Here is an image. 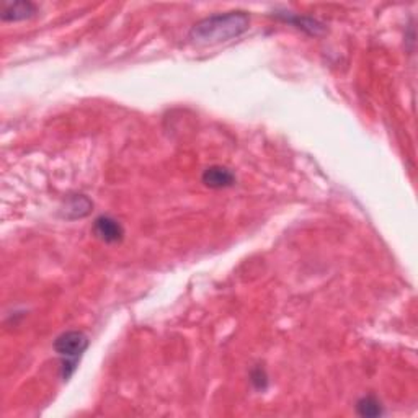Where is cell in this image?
Segmentation results:
<instances>
[{
	"mask_svg": "<svg viewBox=\"0 0 418 418\" xmlns=\"http://www.w3.org/2000/svg\"><path fill=\"white\" fill-rule=\"evenodd\" d=\"M89 348V337L84 332L69 330L60 334L54 340V351L63 360V379L67 381L74 371L77 370V363L82 358L85 350Z\"/></svg>",
	"mask_w": 418,
	"mask_h": 418,
	"instance_id": "7a4b0ae2",
	"label": "cell"
},
{
	"mask_svg": "<svg viewBox=\"0 0 418 418\" xmlns=\"http://www.w3.org/2000/svg\"><path fill=\"white\" fill-rule=\"evenodd\" d=\"M252 382L256 386V389H261L263 391L266 387V374L265 371L261 370V367H259V370L252 372Z\"/></svg>",
	"mask_w": 418,
	"mask_h": 418,
	"instance_id": "ba28073f",
	"label": "cell"
},
{
	"mask_svg": "<svg viewBox=\"0 0 418 418\" xmlns=\"http://www.w3.org/2000/svg\"><path fill=\"white\" fill-rule=\"evenodd\" d=\"M356 412H358L360 417H366V418H376L384 414V410H382L381 407V402L372 396H366L363 397V399H360L358 404H356Z\"/></svg>",
	"mask_w": 418,
	"mask_h": 418,
	"instance_id": "8992f818",
	"label": "cell"
},
{
	"mask_svg": "<svg viewBox=\"0 0 418 418\" xmlns=\"http://www.w3.org/2000/svg\"><path fill=\"white\" fill-rule=\"evenodd\" d=\"M250 28V15L242 10L216 13L203 18L190 30V41L198 46H213L239 38Z\"/></svg>",
	"mask_w": 418,
	"mask_h": 418,
	"instance_id": "6da1fadb",
	"label": "cell"
},
{
	"mask_svg": "<svg viewBox=\"0 0 418 418\" xmlns=\"http://www.w3.org/2000/svg\"><path fill=\"white\" fill-rule=\"evenodd\" d=\"M93 233L105 244H117L123 240L124 229L112 216H100L93 223Z\"/></svg>",
	"mask_w": 418,
	"mask_h": 418,
	"instance_id": "3957f363",
	"label": "cell"
},
{
	"mask_svg": "<svg viewBox=\"0 0 418 418\" xmlns=\"http://www.w3.org/2000/svg\"><path fill=\"white\" fill-rule=\"evenodd\" d=\"M201 180H203V183L208 186V188L221 190L233 186L235 183V175L233 170L221 167V165H213V167L204 170Z\"/></svg>",
	"mask_w": 418,
	"mask_h": 418,
	"instance_id": "277c9868",
	"label": "cell"
},
{
	"mask_svg": "<svg viewBox=\"0 0 418 418\" xmlns=\"http://www.w3.org/2000/svg\"><path fill=\"white\" fill-rule=\"evenodd\" d=\"M34 13H37V7L27 0L5 2L2 8V22H22V20L32 18Z\"/></svg>",
	"mask_w": 418,
	"mask_h": 418,
	"instance_id": "5b68a950",
	"label": "cell"
},
{
	"mask_svg": "<svg viewBox=\"0 0 418 418\" xmlns=\"http://www.w3.org/2000/svg\"><path fill=\"white\" fill-rule=\"evenodd\" d=\"M90 208H92V203H90V201L87 198H85V196L77 195V196H74V198L70 200L67 204H65V214L64 216H65V218H67L70 211H72V213H74L72 219H75V218H84V216L89 214Z\"/></svg>",
	"mask_w": 418,
	"mask_h": 418,
	"instance_id": "52a82bcc",
	"label": "cell"
}]
</instances>
